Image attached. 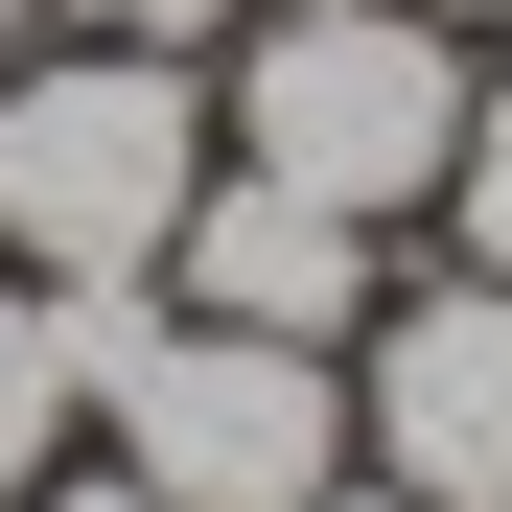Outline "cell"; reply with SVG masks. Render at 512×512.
<instances>
[{"instance_id":"obj_10","label":"cell","mask_w":512,"mask_h":512,"mask_svg":"<svg viewBox=\"0 0 512 512\" xmlns=\"http://www.w3.org/2000/svg\"><path fill=\"white\" fill-rule=\"evenodd\" d=\"M303 512H419V489H373V466H326V489H303Z\"/></svg>"},{"instance_id":"obj_9","label":"cell","mask_w":512,"mask_h":512,"mask_svg":"<svg viewBox=\"0 0 512 512\" xmlns=\"http://www.w3.org/2000/svg\"><path fill=\"white\" fill-rule=\"evenodd\" d=\"M24 512H163V489H140V466H117V443H70V466H47V489H24Z\"/></svg>"},{"instance_id":"obj_7","label":"cell","mask_w":512,"mask_h":512,"mask_svg":"<svg viewBox=\"0 0 512 512\" xmlns=\"http://www.w3.org/2000/svg\"><path fill=\"white\" fill-rule=\"evenodd\" d=\"M443 256H466V280H512V70L466 94V163H443Z\"/></svg>"},{"instance_id":"obj_2","label":"cell","mask_w":512,"mask_h":512,"mask_svg":"<svg viewBox=\"0 0 512 512\" xmlns=\"http://www.w3.org/2000/svg\"><path fill=\"white\" fill-rule=\"evenodd\" d=\"M466 24H419V0H256V24L210 47V140L233 163H280V187L326 210H443V163H466Z\"/></svg>"},{"instance_id":"obj_8","label":"cell","mask_w":512,"mask_h":512,"mask_svg":"<svg viewBox=\"0 0 512 512\" xmlns=\"http://www.w3.org/2000/svg\"><path fill=\"white\" fill-rule=\"evenodd\" d=\"M70 24H94V47H187V70H210V47L256 24V0H70Z\"/></svg>"},{"instance_id":"obj_11","label":"cell","mask_w":512,"mask_h":512,"mask_svg":"<svg viewBox=\"0 0 512 512\" xmlns=\"http://www.w3.org/2000/svg\"><path fill=\"white\" fill-rule=\"evenodd\" d=\"M47 24H70V0H0V70H24V47H47Z\"/></svg>"},{"instance_id":"obj_12","label":"cell","mask_w":512,"mask_h":512,"mask_svg":"<svg viewBox=\"0 0 512 512\" xmlns=\"http://www.w3.org/2000/svg\"><path fill=\"white\" fill-rule=\"evenodd\" d=\"M419 24H466V47H489V24H512V0H419Z\"/></svg>"},{"instance_id":"obj_1","label":"cell","mask_w":512,"mask_h":512,"mask_svg":"<svg viewBox=\"0 0 512 512\" xmlns=\"http://www.w3.org/2000/svg\"><path fill=\"white\" fill-rule=\"evenodd\" d=\"M187 187H210V70H187V47L47 24L24 70H0V256H24V280L140 303L163 233H187Z\"/></svg>"},{"instance_id":"obj_6","label":"cell","mask_w":512,"mask_h":512,"mask_svg":"<svg viewBox=\"0 0 512 512\" xmlns=\"http://www.w3.org/2000/svg\"><path fill=\"white\" fill-rule=\"evenodd\" d=\"M70 443H94V303L0 256V512H24V489H47Z\"/></svg>"},{"instance_id":"obj_4","label":"cell","mask_w":512,"mask_h":512,"mask_svg":"<svg viewBox=\"0 0 512 512\" xmlns=\"http://www.w3.org/2000/svg\"><path fill=\"white\" fill-rule=\"evenodd\" d=\"M350 466L419 512H512V280H396L350 326Z\"/></svg>"},{"instance_id":"obj_5","label":"cell","mask_w":512,"mask_h":512,"mask_svg":"<svg viewBox=\"0 0 512 512\" xmlns=\"http://www.w3.org/2000/svg\"><path fill=\"white\" fill-rule=\"evenodd\" d=\"M163 303H187V326H280V350H350V326L396 303V233L210 140V187H187V233H163Z\"/></svg>"},{"instance_id":"obj_3","label":"cell","mask_w":512,"mask_h":512,"mask_svg":"<svg viewBox=\"0 0 512 512\" xmlns=\"http://www.w3.org/2000/svg\"><path fill=\"white\" fill-rule=\"evenodd\" d=\"M94 443L163 512H303L350 466V350H280V326H187V303H94Z\"/></svg>"}]
</instances>
